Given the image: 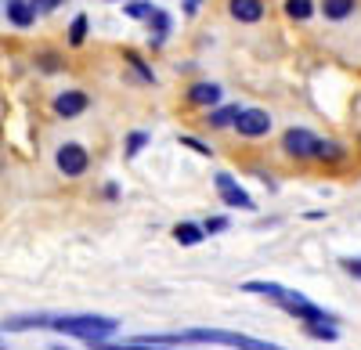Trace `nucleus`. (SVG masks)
I'll return each instance as SVG.
<instances>
[{
    "label": "nucleus",
    "instance_id": "19",
    "mask_svg": "<svg viewBox=\"0 0 361 350\" xmlns=\"http://www.w3.org/2000/svg\"><path fill=\"white\" fill-rule=\"evenodd\" d=\"M123 62L130 65V73H134V80H137V83H156V69L145 62V54H141V51L123 47Z\"/></svg>",
    "mask_w": 361,
    "mask_h": 350
},
{
    "label": "nucleus",
    "instance_id": "22",
    "mask_svg": "<svg viewBox=\"0 0 361 350\" xmlns=\"http://www.w3.org/2000/svg\"><path fill=\"white\" fill-rule=\"evenodd\" d=\"M282 11L289 22H311L318 15V4L314 0H282Z\"/></svg>",
    "mask_w": 361,
    "mask_h": 350
},
{
    "label": "nucleus",
    "instance_id": "30",
    "mask_svg": "<svg viewBox=\"0 0 361 350\" xmlns=\"http://www.w3.org/2000/svg\"><path fill=\"white\" fill-rule=\"evenodd\" d=\"M102 195H105L109 202H116V199H119V185H116V181H109V185L102 188Z\"/></svg>",
    "mask_w": 361,
    "mask_h": 350
},
{
    "label": "nucleus",
    "instance_id": "11",
    "mask_svg": "<svg viewBox=\"0 0 361 350\" xmlns=\"http://www.w3.org/2000/svg\"><path fill=\"white\" fill-rule=\"evenodd\" d=\"M350 152H347V144L336 141V137H318V149H314V163L325 166V170H340L347 166Z\"/></svg>",
    "mask_w": 361,
    "mask_h": 350
},
{
    "label": "nucleus",
    "instance_id": "14",
    "mask_svg": "<svg viewBox=\"0 0 361 350\" xmlns=\"http://www.w3.org/2000/svg\"><path fill=\"white\" fill-rule=\"evenodd\" d=\"M238 112H243V105H238V101H221L217 108L206 112V127L209 130H231L235 120H238Z\"/></svg>",
    "mask_w": 361,
    "mask_h": 350
},
{
    "label": "nucleus",
    "instance_id": "20",
    "mask_svg": "<svg viewBox=\"0 0 361 350\" xmlns=\"http://www.w3.org/2000/svg\"><path fill=\"white\" fill-rule=\"evenodd\" d=\"M243 293H250V296H264V300H271V304H279V300L286 296V285H279V282H264V278H253V282H243Z\"/></svg>",
    "mask_w": 361,
    "mask_h": 350
},
{
    "label": "nucleus",
    "instance_id": "7",
    "mask_svg": "<svg viewBox=\"0 0 361 350\" xmlns=\"http://www.w3.org/2000/svg\"><path fill=\"white\" fill-rule=\"evenodd\" d=\"M214 188H217V195H221V202H224V206L228 210H246V213H253L257 210V202H253V195L243 188V185H238L235 177H231V173H214Z\"/></svg>",
    "mask_w": 361,
    "mask_h": 350
},
{
    "label": "nucleus",
    "instance_id": "6",
    "mask_svg": "<svg viewBox=\"0 0 361 350\" xmlns=\"http://www.w3.org/2000/svg\"><path fill=\"white\" fill-rule=\"evenodd\" d=\"M54 166L62 177L69 181H80L83 173L90 170V149L80 141H66V144H58V152H54Z\"/></svg>",
    "mask_w": 361,
    "mask_h": 350
},
{
    "label": "nucleus",
    "instance_id": "34",
    "mask_svg": "<svg viewBox=\"0 0 361 350\" xmlns=\"http://www.w3.org/2000/svg\"><path fill=\"white\" fill-rule=\"evenodd\" d=\"M357 149H361V134H357Z\"/></svg>",
    "mask_w": 361,
    "mask_h": 350
},
{
    "label": "nucleus",
    "instance_id": "8",
    "mask_svg": "<svg viewBox=\"0 0 361 350\" xmlns=\"http://www.w3.org/2000/svg\"><path fill=\"white\" fill-rule=\"evenodd\" d=\"M221 101H224V91H221V83H214V80H192L185 87V105L188 108L209 112V108H217Z\"/></svg>",
    "mask_w": 361,
    "mask_h": 350
},
{
    "label": "nucleus",
    "instance_id": "16",
    "mask_svg": "<svg viewBox=\"0 0 361 350\" xmlns=\"http://www.w3.org/2000/svg\"><path fill=\"white\" fill-rule=\"evenodd\" d=\"M8 332H33V329H51V314H11L4 322Z\"/></svg>",
    "mask_w": 361,
    "mask_h": 350
},
{
    "label": "nucleus",
    "instance_id": "18",
    "mask_svg": "<svg viewBox=\"0 0 361 350\" xmlns=\"http://www.w3.org/2000/svg\"><path fill=\"white\" fill-rule=\"evenodd\" d=\"M173 242H180V246H199V242H206V231H202V224H195V220H177L173 224Z\"/></svg>",
    "mask_w": 361,
    "mask_h": 350
},
{
    "label": "nucleus",
    "instance_id": "12",
    "mask_svg": "<svg viewBox=\"0 0 361 350\" xmlns=\"http://www.w3.org/2000/svg\"><path fill=\"white\" fill-rule=\"evenodd\" d=\"M148 47L152 51H159L163 44H166V37L173 33V15L170 11H163V8H156L152 15H148Z\"/></svg>",
    "mask_w": 361,
    "mask_h": 350
},
{
    "label": "nucleus",
    "instance_id": "33",
    "mask_svg": "<svg viewBox=\"0 0 361 350\" xmlns=\"http://www.w3.org/2000/svg\"><path fill=\"white\" fill-rule=\"evenodd\" d=\"M51 350H69V346H51Z\"/></svg>",
    "mask_w": 361,
    "mask_h": 350
},
{
    "label": "nucleus",
    "instance_id": "21",
    "mask_svg": "<svg viewBox=\"0 0 361 350\" xmlns=\"http://www.w3.org/2000/svg\"><path fill=\"white\" fill-rule=\"evenodd\" d=\"M87 37H90V15H73V22H69V29H66V44L73 47V51H80L83 44H87Z\"/></svg>",
    "mask_w": 361,
    "mask_h": 350
},
{
    "label": "nucleus",
    "instance_id": "3",
    "mask_svg": "<svg viewBox=\"0 0 361 350\" xmlns=\"http://www.w3.org/2000/svg\"><path fill=\"white\" fill-rule=\"evenodd\" d=\"M318 137H322V134H314V130H307V127H289V130H282V137H279V149H282V156H286L289 163H314Z\"/></svg>",
    "mask_w": 361,
    "mask_h": 350
},
{
    "label": "nucleus",
    "instance_id": "28",
    "mask_svg": "<svg viewBox=\"0 0 361 350\" xmlns=\"http://www.w3.org/2000/svg\"><path fill=\"white\" fill-rule=\"evenodd\" d=\"M340 268H343L354 282H361V256H340Z\"/></svg>",
    "mask_w": 361,
    "mask_h": 350
},
{
    "label": "nucleus",
    "instance_id": "23",
    "mask_svg": "<svg viewBox=\"0 0 361 350\" xmlns=\"http://www.w3.org/2000/svg\"><path fill=\"white\" fill-rule=\"evenodd\" d=\"M304 336L322 339V343H336L340 339V329L333 322H311V325H304Z\"/></svg>",
    "mask_w": 361,
    "mask_h": 350
},
{
    "label": "nucleus",
    "instance_id": "27",
    "mask_svg": "<svg viewBox=\"0 0 361 350\" xmlns=\"http://www.w3.org/2000/svg\"><path fill=\"white\" fill-rule=\"evenodd\" d=\"M228 227H231L228 217H206V220H202V231H206V235H221V231H228Z\"/></svg>",
    "mask_w": 361,
    "mask_h": 350
},
{
    "label": "nucleus",
    "instance_id": "31",
    "mask_svg": "<svg viewBox=\"0 0 361 350\" xmlns=\"http://www.w3.org/2000/svg\"><path fill=\"white\" fill-rule=\"evenodd\" d=\"M180 4H185V15H195L202 8V0H180Z\"/></svg>",
    "mask_w": 361,
    "mask_h": 350
},
{
    "label": "nucleus",
    "instance_id": "17",
    "mask_svg": "<svg viewBox=\"0 0 361 350\" xmlns=\"http://www.w3.org/2000/svg\"><path fill=\"white\" fill-rule=\"evenodd\" d=\"M33 65L44 73V76H54V73H66V54L54 51V47H40L33 54Z\"/></svg>",
    "mask_w": 361,
    "mask_h": 350
},
{
    "label": "nucleus",
    "instance_id": "24",
    "mask_svg": "<svg viewBox=\"0 0 361 350\" xmlns=\"http://www.w3.org/2000/svg\"><path fill=\"white\" fill-rule=\"evenodd\" d=\"M152 11H156L152 0H127V4H123V15L130 22H148V15H152Z\"/></svg>",
    "mask_w": 361,
    "mask_h": 350
},
{
    "label": "nucleus",
    "instance_id": "4",
    "mask_svg": "<svg viewBox=\"0 0 361 350\" xmlns=\"http://www.w3.org/2000/svg\"><path fill=\"white\" fill-rule=\"evenodd\" d=\"M279 307H282L289 318H296L300 325H311V322H333V325H336V314H333V311L318 307L314 300H307L304 293H293V289H286V296L279 300Z\"/></svg>",
    "mask_w": 361,
    "mask_h": 350
},
{
    "label": "nucleus",
    "instance_id": "5",
    "mask_svg": "<svg viewBox=\"0 0 361 350\" xmlns=\"http://www.w3.org/2000/svg\"><path fill=\"white\" fill-rule=\"evenodd\" d=\"M231 130L243 141H264V137H271V130H275V120H271V112L260 108V105H243V112H238Z\"/></svg>",
    "mask_w": 361,
    "mask_h": 350
},
{
    "label": "nucleus",
    "instance_id": "26",
    "mask_svg": "<svg viewBox=\"0 0 361 350\" xmlns=\"http://www.w3.org/2000/svg\"><path fill=\"white\" fill-rule=\"evenodd\" d=\"M177 141H180V144H185V149H192V152H199V156H206V159H209V156H214V149H209V144H206V141H199L195 134H180Z\"/></svg>",
    "mask_w": 361,
    "mask_h": 350
},
{
    "label": "nucleus",
    "instance_id": "32",
    "mask_svg": "<svg viewBox=\"0 0 361 350\" xmlns=\"http://www.w3.org/2000/svg\"><path fill=\"white\" fill-rule=\"evenodd\" d=\"M105 4H127V0H105Z\"/></svg>",
    "mask_w": 361,
    "mask_h": 350
},
{
    "label": "nucleus",
    "instance_id": "25",
    "mask_svg": "<svg viewBox=\"0 0 361 350\" xmlns=\"http://www.w3.org/2000/svg\"><path fill=\"white\" fill-rule=\"evenodd\" d=\"M148 141H152V137H148L145 130H130V134H127V144H123V156H127V159H137V156L148 149Z\"/></svg>",
    "mask_w": 361,
    "mask_h": 350
},
{
    "label": "nucleus",
    "instance_id": "29",
    "mask_svg": "<svg viewBox=\"0 0 361 350\" xmlns=\"http://www.w3.org/2000/svg\"><path fill=\"white\" fill-rule=\"evenodd\" d=\"M66 0H33V8H37V15H51V11H58Z\"/></svg>",
    "mask_w": 361,
    "mask_h": 350
},
{
    "label": "nucleus",
    "instance_id": "13",
    "mask_svg": "<svg viewBox=\"0 0 361 350\" xmlns=\"http://www.w3.org/2000/svg\"><path fill=\"white\" fill-rule=\"evenodd\" d=\"M4 18L15 25V29H33L37 25V8L33 0H4Z\"/></svg>",
    "mask_w": 361,
    "mask_h": 350
},
{
    "label": "nucleus",
    "instance_id": "1",
    "mask_svg": "<svg viewBox=\"0 0 361 350\" xmlns=\"http://www.w3.org/2000/svg\"><path fill=\"white\" fill-rule=\"evenodd\" d=\"M51 332H62L83 343H102L119 332V322L105 314H51Z\"/></svg>",
    "mask_w": 361,
    "mask_h": 350
},
{
    "label": "nucleus",
    "instance_id": "2",
    "mask_svg": "<svg viewBox=\"0 0 361 350\" xmlns=\"http://www.w3.org/2000/svg\"><path fill=\"white\" fill-rule=\"evenodd\" d=\"M177 343H217V346H235V350H286L279 343H267L235 329H185L177 332Z\"/></svg>",
    "mask_w": 361,
    "mask_h": 350
},
{
    "label": "nucleus",
    "instance_id": "9",
    "mask_svg": "<svg viewBox=\"0 0 361 350\" xmlns=\"http://www.w3.org/2000/svg\"><path fill=\"white\" fill-rule=\"evenodd\" d=\"M90 108V94L80 91V87H69V91H58L51 98V112L58 120H80V115Z\"/></svg>",
    "mask_w": 361,
    "mask_h": 350
},
{
    "label": "nucleus",
    "instance_id": "10",
    "mask_svg": "<svg viewBox=\"0 0 361 350\" xmlns=\"http://www.w3.org/2000/svg\"><path fill=\"white\" fill-rule=\"evenodd\" d=\"M224 11L238 25H260L267 18V0H224Z\"/></svg>",
    "mask_w": 361,
    "mask_h": 350
},
{
    "label": "nucleus",
    "instance_id": "35",
    "mask_svg": "<svg viewBox=\"0 0 361 350\" xmlns=\"http://www.w3.org/2000/svg\"><path fill=\"white\" fill-rule=\"evenodd\" d=\"M0 350H4V346H0Z\"/></svg>",
    "mask_w": 361,
    "mask_h": 350
},
{
    "label": "nucleus",
    "instance_id": "15",
    "mask_svg": "<svg viewBox=\"0 0 361 350\" xmlns=\"http://www.w3.org/2000/svg\"><path fill=\"white\" fill-rule=\"evenodd\" d=\"M354 11H357V0H318V15L333 25L354 18Z\"/></svg>",
    "mask_w": 361,
    "mask_h": 350
}]
</instances>
